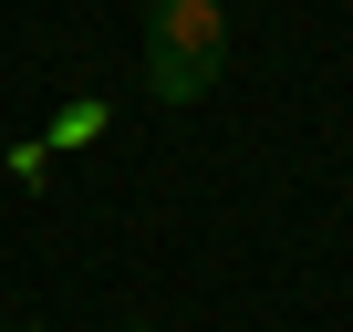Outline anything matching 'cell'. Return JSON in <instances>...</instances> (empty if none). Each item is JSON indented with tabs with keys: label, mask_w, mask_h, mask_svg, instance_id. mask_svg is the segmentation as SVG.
Here are the masks:
<instances>
[{
	"label": "cell",
	"mask_w": 353,
	"mask_h": 332,
	"mask_svg": "<svg viewBox=\"0 0 353 332\" xmlns=\"http://www.w3.org/2000/svg\"><path fill=\"white\" fill-rule=\"evenodd\" d=\"M125 332H156V322H125Z\"/></svg>",
	"instance_id": "obj_3"
},
{
	"label": "cell",
	"mask_w": 353,
	"mask_h": 332,
	"mask_svg": "<svg viewBox=\"0 0 353 332\" xmlns=\"http://www.w3.org/2000/svg\"><path fill=\"white\" fill-rule=\"evenodd\" d=\"M229 73V11L219 0H145V83L156 104H198Z\"/></svg>",
	"instance_id": "obj_1"
},
{
	"label": "cell",
	"mask_w": 353,
	"mask_h": 332,
	"mask_svg": "<svg viewBox=\"0 0 353 332\" xmlns=\"http://www.w3.org/2000/svg\"><path fill=\"white\" fill-rule=\"evenodd\" d=\"M0 332H11V322H0Z\"/></svg>",
	"instance_id": "obj_4"
},
{
	"label": "cell",
	"mask_w": 353,
	"mask_h": 332,
	"mask_svg": "<svg viewBox=\"0 0 353 332\" xmlns=\"http://www.w3.org/2000/svg\"><path fill=\"white\" fill-rule=\"evenodd\" d=\"M63 145H83V135H104V104H63V125H52Z\"/></svg>",
	"instance_id": "obj_2"
}]
</instances>
